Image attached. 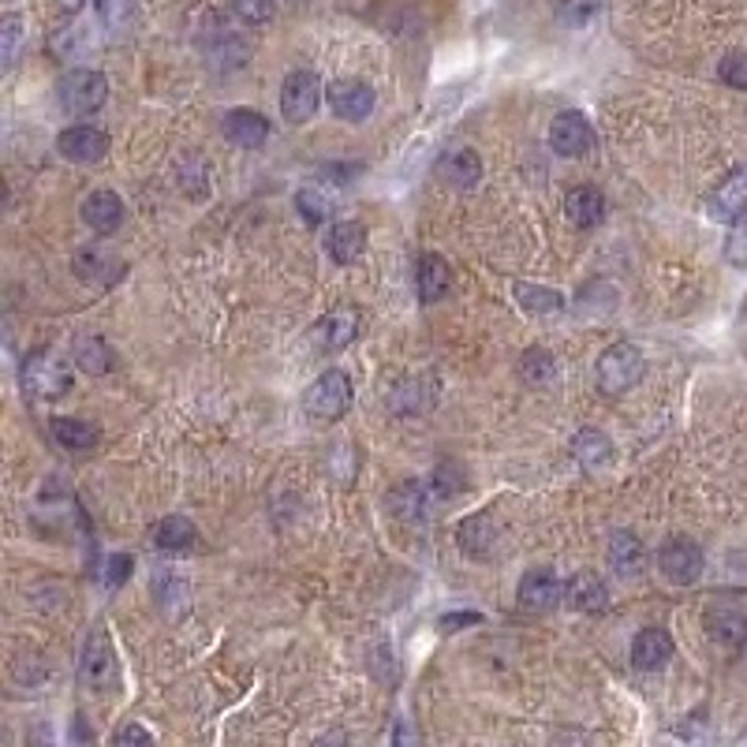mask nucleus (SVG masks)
<instances>
[{
    "mask_svg": "<svg viewBox=\"0 0 747 747\" xmlns=\"http://www.w3.org/2000/svg\"><path fill=\"white\" fill-rule=\"evenodd\" d=\"M49 427H53V438L61 441L64 449H72V452H86L91 445H97V430L91 427V422H83V419L61 415V419L49 422Z\"/></svg>",
    "mask_w": 747,
    "mask_h": 747,
    "instance_id": "32",
    "label": "nucleus"
},
{
    "mask_svg": "<svg viewBox=\"0 0 747 747\" xmlns=\"http://www.w3.org/2000/svg\"><path fill=\"white\" fill-rule=\"evenodd\" d=\"M513 292H516V303H519V307H524L527 314H560V311L568 307L560 292L543 288V284L516 281V284H513Z\"/></svg>",
    "mask_w": 747,
    "mask_h": 747,
    "instance_id": "28",
    "label": "nucleus"
},
{
    "mask_svg": "<svg viewBox=\"0 0 747 747\" xmlns=\"http://www.w3.org/2000/svg\"><path fill=\"white\" fill-rule=\"evenodd\" d=\"M322 105V78L311 67H296V72L284 75L281 83V113L288 124H307L314 120Z\"/></svg>",
    "mask_w": 747,
    "mask_h": 747,
    "instance_id": "5",
    "label": "nucleus"
},
{
    "mask_svg": "<svg viewBox=\"0 0 747 747\" xmlns=\"http://www.w3.org/2000/svg\"><path fill=\"white\" fill-rule=\"evenodd\" d=\"M97 23L113 38L127 34L135 27V0H97Z\"/></svg>",
    "mask_w": 747,
    "mask_h": 747,
    "instance_id": "33",
    "label": "nucleus"
},
{
    "mask_svg": "<svg viewBox=\"0 0 747 747\" xmlns=\"http://www.w3.org/2000/svg\"><path fill=\"white\" fill-rule=\"evenodd\" d=\"M120 273H124V262L105 248H83L75 254V277L83 284L109 288V284L120 281Z\"/></svg>",
    "mask_w": 747,
    "mask_h": 747,
    "instance_id": "13",
    "label": "nucleus"
},
{
    "mask_svg": "<svg viewBox=\"0 0 747 747\" xmlns=\"http://www.w3.org/2000/svg\"><path fill=\"white\" fill-rule=\"evenodd\" d=\"M706 635L725 651H736L747 643V613L736 606H711L706 609Z\"/></svg>",
    "mask_w": 747,
    "mask_h": 747,
    "instance_id": "14",
    "label": "nucleus"
},
{
    "mask_svg": "<svg viewBox=\"0 0 747 747\" xmlns=\"http://www.w3.org/2000/svg\"><path fill=\"white\" fill-rule=\"evenodd\" d=\"M56 97L72 116H91L105 105L109 97V78H105L97 67H72L61 86H56Z\"/></svg>",
    "mask_w": 747,
    "mask_h": 747,
    "instance_id": "3",
    "label": "nucleus"
},
{
    "mask_svg": "<svg viewBox=\"0 0 747 747\" xmlns=\"http://www.w3.org/2000/svg\"><path fill=\"white\" fill-rule=\"evenodd\" d=\"M560 598H565V587L557 583L549 568H535L519 579V606L530 609V613H549Z\"/></svg>",
    "mask_w": 747,
    "mask_h": 747,
    "instance_id": "15",
    "label": "nucleus"
},
{
    "mask_svg": "<svg viewBox=\"0 0 747 747\" xmlns=\"http://www.w3.org/2000/svg\"><path fill=\"white\" fill-rule=\"evenodd\" d=\"M565 213H568V221H572L576 229H595V224L606 218L602 191H598V187H591V183H583V187H576V191H568Z\"/></svg>",
    "mask_w": 747,
    "mask_h": 747,
    "instance_id": "24",
    "label": "nucleus"
},
{
    "mask_svg": "<svg viewBox=\"0 0 747 747\" xmlns=\"http://www.w3.org/2000/svg\"><path fill=\"white\" fill-rule=\"evenodd\" d=\"M646 374V356L639 351V344L617 340L598 356L595 362V381L602 397H624L628 389H635Z\"/></svg>",
    "mask_w": 747,
    "mask_h": 747,
    "instance_id": "1",
    "label": "nucleus"
},
{
    "mask_svg": "<svg viewBox=\"0 0 747 747\" xmlns=\"http://www.w3.org/2000/svg\"><path fill=\"white\" fill-rule=\"evenodd\" d=\"M717 75H722L725 86H733V91H747V53H725L722 64H717Z\"/></svg>",
    "mask_w": 747,
    "mask_h": 747,
    "instance_id": "38",
    "label": "nucleus"
},
{
    "mask_svg": "<svg viewBox=\"0 0 747 747\" xmlns=\"http://www.w3.org/2000/svg\"><path fill=\"white\" fill-rule=\"evenodd\" d=\"M113 747H154V736L146 733L139 722H127L124 729H116Z\"/></svg>",
    "mask_w": 747,
    "mask_h": 747,
    "instance_id": "43",
    "label": "nucleus"
},
{
    "mask_svg": "<svg viewBox=\"0 0 747 747\" xmlns=\"http://www.w3.org/2000/svg\"><path fill=\"white\" fill-rule=\"evenodd\" d=\"M670 657H673V635L665 632V628H643V632L632 639V665L635 670L654 673V670H662Z\"/></svg>",
    "mask_w": 747,
    "mask_h": 747,
    "instance_id": "17",
    "label": "nucleus"
},
{
    "mask_svg": "<svg viewBox=\"0 0 747 747\" xmlns=\"http://www.w3.org/2000/svg\"><path fill=\"white\" fill-rule=\"evenodd\" d=\"M471 624H483V617L478 613H445L438 621L441 632H460V628H471Z\"/></svg>",
    "mask_w": 747,
    "mask_h": 747,
    "instance_id": "44",
    "label": "nucleus"
},
{
    "mask_svg": "<svg viewBox=\"0 0 747 747\" xmlns=\"http://www.w3.org/2000/svg\"><path fill=\"white\" fill-rule=\"evenodd\" d=\"M221 127H224V139L240 146V150H259V146L270 139V120L254 109H232Z\"/></svg>",
    "mask_w": 747,
    "mask_h": 747,
    "instance_id": "16",
    "label": "nucleus"
},
{
    "mask_svg": "<svg viewBox=\"0 0 747 747\" xmlns=\"http://www.w3.org/2000/svg\"><path fill=\"white\" fill-rule=\"evenodd\" d=\"M78 681L91 692H113L120 681V665H116V651L105 635V628H94L83 643V657H78Z\"/></svg>",
    "mask_w": 747,
    "mask_h": 747,
    "instance_id": "4",
    "label": "nucleus"
},
{
    "mask_svg": "<svg viewBox=\"0 0 747 747\" xmlns=\"http://www.w3.org/2000/svg\"><path fill=\"white\" fill-rule=\"evenodd\" d=\"M389 508L404 519V524H422V519H427V486L422 483H400L389 494Z\"/></svg>",
    "mask_w": 747,
    "mask_h": 747,
    "instance_id": "29",
    "label": "nucleus"
},
{
    "mask_svg": "<svg viewBox=\"0 0 747 747\" xmlns=\"http://www.w3.org/2000/svg\"><path fill=\"white\" fill-rule=\"evenodd\" d=\"M565 602L579 609V613H602L609 606V587L602 583V576L595 572H576L565 583Z\"/></svg>",
    "mask_w": 747,
    "mask_h": 747,
    "instance_id": "19",
    "label": "nucleus"
},
{
    "mask_svg": "<svg viewBox=\"0 0 747 747\" xmlns=\"http://www.w3.org/2000/svg\"><path fill=\"white\" fill-rule=\"evenodd\" d=\"M351 408V378L344 370H326L303 392V411L318 422H337Z\"/></svg>",
    "mask_w": 747,
    "mask_h": 747,
    "instance_id": "2",
    "label": "nucleus"
},
{
    "mask_svg": "<svg viewBox=\"0 0 747 747\" xmlns=\"http://www.w3.org/2000/svg\"><path fill=\"white\" fill-rule=\"evenodd\" d=\"M296 210L307 224H326L333 213H337V202H333L326 187H303L296 194Z\"/></svg>",
    "mask_w": 747,
    "mask_h": 747,
    "instance_id": "31",
    "label": "nucleus"
},
{
    "mask_svg": "<svg viewBox=\"0 0 747 747\" xmlns=\"http://www.w3.org/2000/svg\"><path fill=\"white\" fill-rule=\"evenodd\" d=\"M549 150L557 157H583L595 150V127L583 113H557L549 124Z\"/></svg>",
    "mask_w": 747,
    "mask_h": 747,
    "instance_id": "8",
    "label": "nucleus"
},
{
    "mask_svg": "<svg viewBox=\"0 0 747 747\" xmlns=\"http://www.w3.org/2000/svg\"><path fill=\"white\" fill-rule=\"evenodd\" d=\"M314 747H348V736H344V733H326Z\"/></svg>",
    "mask_w": 747,
    "mask_h": 747,
    "instance_id": "46",
    "label": "nucleus"
},
{
    "mask_svg": "<svg viewBox=\"0 0 747 747\" xmlns=\"http://www.w3.org/2000/svg\"><path fill=\"white\" fill-rule=\"evenodd\" d=\"M131 568H135L131 554H116V557H109V560H105V583H109V587H124L127 579H131Z\"/></svg>",
    "mask_w": 747,
    "mask_h": 747,
    "instance_id": "42",
    "label": "nucleus"
},
{
    "mask_svg": "<svg viewBox=\"0 0 747 747\" xmlns=\"http://www.w3.org/2000/svg\"><path fill=\"white\" fill-rule=\"evenodd\" d=\"M438 172L456 187H475L478 180H483V157H478L475 150H456L438 165Z\"/></svg>",
    "mask_w": 747,
    "mask_h": 747,
    "instance_id": "27",
    "label": "nucleus"
},
{
    "mask_svg": "<svg viewBox=\"0 0 747 747\" xmlns=\"http://www.w3.org/2000/svg\"><path fill=\"white\" fill-rule=\"evenodd\" d=\"M557 374V359L549 356L546 348H527L524 356H519V378L527 381V386H546V381H554Z\"/></svg>",
    "mask_w": 747,
    "mask_h": 747,
    "instance_id": "34",
    "label": "nucleus"
},
{
    "mask_svg": "<svg viewBox=\"0 0 747 747\" xmlns=\"http://www.w3.org/2000/svg\"><path fill=\"white\" fill-rule=\"evenodd\" d=\"M736 747H747V736H744V740H740V744H736Z\"/></svg>",
    "mask_w": 747,
    "mask_h": 747,
    "instance_id": "47",
    "label": "nucleus"
},
{
    "mask_svg": "<svg viewBox=\"0 0 747 747\" xmlns=\"http://www.w3.org/2000/svg\"><path fill=\"white\" fill-rule=\"evenodd\" d=\"M494 538H497V527H494V516L490 513L467 516L456 530V543L467 557H486L490 546H494Z\"/></svg>",
    "mask_w": 747,
    "mask_h": 747,
    "instance_id": "25",
    "label": "nucleus"
},
{
    "mask_svg": "<svg viewBox=\"0 0 747 747\" xmlns=\"http://www.w3.org/2000/svg\"><path fill=\"white\" fill-rule=\"evenodd\" d=\"M464 490H467V467L460 464V460H441L434 471V494L441 501H452L464 494Z\"/></svg>",
    "mask_w": 747,
    "mask_h": 747,
    "instance_id": "36",
    "label": "nucleus"
},
{
    "mask_svg": "<svg viewBox=\"0 0 747 747\" xmlns=\"http://www.w3.org/2000/svg\"><path fill=\"white\" fill-rule=\"evenodd\" d=\"M725 259H729L733 265H740V270H747V218H740L733 224L729 243H725Z\"/></svg>",
    "mask_w": 747,
    "mask_h": 747,
    "instance_id": "41",
    "label": "nucleus"
},
{
    "mask_svg": "<svg viewBox=\"0 0 747 747\" xmlns=\"http://www.w3.org/2000/svg\"><path fill=\"white\" fill-rule=\"evenodd\" d=\"M646 565V549L639 543V535L632 530H613L609 535V568L624 579H635Z\"/></svg>",
    "mask_w": 747,
    "mask_h": 747,
    "instance_id": "20",
    "label": "nucleus"
},
{
    "mask_svg": "<svg viewBox=\"0 0 747 747\" xmlns=\"http://www.w3.org/2000/svg\"><path fill=\"white\" fill-rule=\"evenodd\" d=\"M56 49H61L64 56H83L94 49V34L86 31V27H67V31L56 34Z\"/></svg>",
    "mask_w": 747,
    "mask_h": 747,
    "instance_id": "39",
    "label": "nucleus"
},
{
    "mask_svg": "<svg viewBox=\"0 0 747 747\" xmlns=\"http://www.w3.org/2000/svg\"><path fill=\"white\" fill-rule=\"evenodd\" d=\"M362 248H367V229H362L359 221H337L329 229V240H326V251L333 262L340 265H351L359 262Z\"/></svg>",
    "mask_w": 747,
    "mask_h": 747,
    "instance_id": "23",
    "label": "nucleus"
},
{
    "mask_svg": "<svg viewBox=\"0 0 747 747\" xmlns=\"http://www.w3.org/2000/svg\"><path fill=\"white\" fill-rule=\"evenodd\" d=\"M449 281H452V273H449V262L441 259V254H422V259L415 262V292H419L422 303L445 299Z\"/></svg>",
    "mask_w": 747,
    "mask_h": 747,
    "instance_id": "21",
    "label": "nucleus"
},
{
    "mask_svg": "<svg viewBox=\"0 0 747 747\" xmlns=\"http://www.w3.org/2000/svg\"><path fill=\"white\" fill-rule=\"evenodd\" d=\"M23 38H27L23 19H19L15 12L0 19V64H4L8 72H12L15 61H19V53H23Z\"/></svg>",
    "mask_w": 747,
    "mask_h": 747,
    "instance_id": "37",
    "label": "nucleus"
},
{
    "mask_svg": "<svg viewBox=\"0 0 747 747\" xmlns=\"http://www.w3.org/2000/svg\"><path fill=\"white\" fill-rule=\"evenodd\" d=\"M744 210H747V165L725 176V180L714 187L711 202H706L711 221H722V224H736L744 218Z\"/></svg>",
    "mask_w": 747,
    "mask_h": 747,
    "instance_id": "10",
    "label": "nucleus"
},
{
    "mask_svg": "<svg viewBox=\"0 0 747 747\" xmlns=\"http://www.w3.org/2000/svg\"><path fill=\"white\" fill-rule=\"evenodd\" d=\"M199 543V530L187 516H165L161 524L154 527V546L165 549V554H183Z\"/></svg>",
    "mask_w": 747,
    "mask_h": 747,
    "instance_id": "26",
    "label": "nucleus"
},
{
    "mask_svg": "<svg viewBox=\"0 0 747 747\" xmlns=\"http://www.w3.org/2000/svg\"><path fill=\"white\" fill-rule=\"evenodd\" d=\"M78 213H83L86 229H94L97 235H113L124 224V202H120V194H113V191L86 194Z\"/></svg>",
    "mask_w": 747,
    "mask_h": 747,
    "instance_id": "18",
    "label": "nucleus"
},
{
    "mask_svg": "<svg viewBox=\"0 0 747 747\" xmlns=\"http://www.w3.org/2000/svg\"><path fill=\"white\" fill-rule=\"evenodd\" d=\"M72 356H75V367L86 370V374H109L113 370V348L102 337H91V333L75 340Z\"/></svg>",
    "mask_w": 747,
    "mask_h": 747,
    "instance_id": "30",
    "label": "nucleus"
},
{
    "mask_svg": "<svg viewBox=\"0 0 747 747\" xmlns=\"http://www.w3.org/2000/svg\"><path fill=\"white\" fill-rule=\"evenodd\" d=\"M554 747H587V740L579 733H557L554 736Z\"/></svg>",
    "mask_w": 747,
    "mask_h": 747,
    "instance_id": "45",
    "label": "nucleus"
},
{
    "mask_svg": "<svg viewBox=\"0 0 747 747\" xmlns=\"http://www.w3.org/2000/svg\"><path fill=\"white\" fill-rule=\"evenodd\" d=\"M572 456L583 471H602L613 460V441H609L606 430L587 427L572 438Z\"/></svg>",
    "mask_w": 747,
    "mask_h": 747,
    "instance_id": "22",
    "label": "nucleus"
},
{
    "mask_svg": "<svg viewBox=\"0 0 747 747\" xmlns=\"http://www.w3.org/2000/svg\"><path fill=\"white\" fill-rule=\"evenodd\" d=\"M232 12L240 15L243 23L262 27V23H270V15H273V0H232Z\"/></svg>",
    "mask_w": 747,
    "mask_h": 747,
    "instance_id": "40",
    "label": "nucleus"
},
{
    "mask_svg": "<svg viewBox=\"0 0 747 747\" xmlns=\"http://www.w3.org/2000/svg\"><path fill=\"white\" fill-rule=\"evenodd\" d=\"M703 565L706 557L692 538H670V543L657 549V568H662V576L676 587H692L695 579L703 576Z\"/></svg>",
    "mask_w": 747,
    "mask_h": 747,
    "instance_id": "7",
    "label": "nucleus"
},
{
    "mask_svg": "<svg viewBox=\"0 0 747 747\" xmlns=\"http://www.w3.org/2000/svg\"><path fill=\"white\" fill-rule=\"evenodd\" d=\"M23 386L31 389L34 397L56 400V397H64V392L72 389V367H67V362L56 356V351L42 348V351H34V356L27 359Z\"/></svg>",
    "mask_w": 747,
    "mask_h": 747,
    "instance_id": "6",
    "label": "nucleus"
},
{
    "mask_svg": "<svg viewBox=\"0 0 747 747\" xmlns=\"http://www.w3.org/2000/svg\"><path fill=\"white\" fill-rule=\"evenodd\" d=\"M329 109L340 120L359 124L374 113V91L362 78H337V83H329Z\"/></svg>",
    "mask_w": 747,
    "mask_h": 747,
    "instance_id": "12",
    "label": "nucleus"
},
{
    "mask_svg": "<svg viewBox=\"0 0 747 747\" xmlns=\"http://www.w3.org/2000/svg\"><path fill=\"white\" fill-rule=\"evenodd\" d=\"M356 337H359V314L351 307L329 311L326 318H318V322H314V329H311V344H314V351H322V356L344 351Z\"/></svg>",
    "mask_w": 747,
    "mask_h": 747,
    "instance_id": "9",
    "label": "nucleus"
},
{
    "mask_svg": "<svg viewBox=\"0 0 747 747\" xmlns=\"http://www.w3.org/2000/svg\"><path fill=\"white\" fill-rule=\"evenodd\" d=\"M56 150H61L67 161H75V165H94V161H102V157L109 154V135H105L102 127L75 124V127H67V131H61Z\"/></svg>",
    "mask_w": 747,
    "mask_h": 747,
    "instance_id": "11",
    "label": "nucleus"
},
{
    "mask_svg": "<svg viewBox=\"0 0 747 747\" xmlns=\"http://www.w3.org/2000/svg\"><path fill=\"white\" fill-rule=\"evenodd\" d=\"M154 598H157V606H161L169 617L183 613V609H187V587L180 583V576H172V572H157L154 576Z\"/></svg>",
    "mask_w": 747,
    "mask_h": 747,
    "instance_id": "35",
    "label": "nucleus"
}]
</instances>
